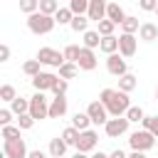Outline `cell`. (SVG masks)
<instances>
[{
	"instance_id": "6da1fadb",
	"label": "cell",
	"mask_w": 158,
	"mask_h": 158,
	"mask_svg": "<svg viewBox=\"0 0 158 158\" xmlns=\"http://www.w3.org/2000/svg\"><path fill=\"white\" fill-rule=\"evenodd\" d=\"M99 101H104V106L109 109L111 116H126L131 101H128V94L121 91V89H104L99 94Z\"/></svg>"
},
{
	"instance_id": "7a4b0ae2",
	"label": "cell",
	"mask_w": 158,
	"mask_h": 158,
	"mask_svg": "<svg viewBox=\"0 0 158 158\" xmlns=\"http://www.w3.org/2000/svg\"><path fill=\"white\" fill-rule=\"evenodd\" d=\"M54 25H57V20H54V15H44V12H32V15H27V30L32 32V35H49L52 30H54Z\"/></svg>"
},
{
	"instance_id": "44dd1931",
	"label": "cell",
	"mask_w": 158,
	"mask_h": 158,
	"mask_svg": "<svg viewBox=\"0 0 158 158\" xmlns=\"http://www.w3.org/2000/svg\"><path fill=\"white\" fill-rule=\"evenodd\" d=\"M72 126H77L79 131H86V128L91 126V116H89L86 111H77V114L72 116Z\"/></svg>"
},
{
	"instance_id": "484cf974",
	"label": "cell",
	"mask_w": 158,
	"mask_h": 158,
	"mask_svg": "<svg viewBox=\"0 0 158 158\" xmlns=\"http://www.w3.org/2000/svg\"><path fill=\"white\" fill-rule=\"evenodd\" d=\"M77 72H79V64H77V62H64V64L59 67V77H62V79H74Z\"/></svg>"
},
{
	"instance_id": "4316f807",
	"label": "cell",
	"mask_w": 158,
	"mask_h": 158,
	"mask_svg": "<svg viewBox=\"0 0 158 158\" xmlns=\"http://www.w3.org/2000/svg\"><path fill=\"white\" fill-rule=\"evenodd\" d=\"M121 30H123V32H128V35H136V32L141 30V25H138V17H133V15H126V20L121 22Z\"/></svg>"
},
{
	"instance_id": "8d00e7d4",
	"label": "cell",
	"mask_w": 158,
	"mask_h": 158,
	"mask_svg": "<svg viewBox=\"0 0 158 158\" xmlns=\"http://www.w3.org/2000/svg\"><path fill=\"white\" fill-rule=\"evenodd\" d=\"M17 126H20L22 131H30V128L35 126V118H32V114H20V116H17Z\"/></svg>"
},
{
	"instance_id": "60d3db41",
	"label": "cell",
	"mask_w": 158,
	"mask_h": 158,
	"mask_svg": "<svg viewBox=\"0 0 158 158\" xmlns=\"http://www.w3.org/2000/svg\"><path fill=\"white\" fill-rule=\"evenodd\" d=\"M138 7H141V10H146V12H156L158 0H138Z\"/></svg>"
},
{
	"instance_id": "816d5d0a",
	"label": "cell",
	"mask_w": 158,
	"mask_h": 158,
	"mask_svg": "<svg viewBox=\"0 0 158 158\" xmlns=\"http://www.w3.org/2000/svg\"><path fill=\"white\" fill-rule=\"evenodd\" d=\"M109 158H111V156H109Z\"/></svg>"
},
{
	"instance_id": "1f68e13d",
	"label": "cell",
	"mask_w": 158,
	"mask_h": 158,
	"mask_svg": "<svg viewBox=\"0 0 158 158\" xmlns=\"http://www.w3.org/2000/svg\"><path fill=\"white\" fill-rule=\"evenodd\" d=\"M0 99L7 101V104H12V99H17L15 86H12V84H2V86H0Z\"/></svg>"
},
{
	"instance_id": "bcb514c9",
	"label": "cell",
	"mask_w": 158,
	"mask_h": 158,
	"mask_svg": "<svg viewBox=\"0 0 158 158\" xmlns=\"http://www.w3.org/2000/svg\"><path fill=\"white\" fill-rule=\"evenodd\" d=\"M128 158H146V151H131Z\"/></svg>"
},
{
	"instance_id": "cb8c5ba5",
	"label": "cell",
	"mask_w": 158,
	"mask_h": 158,
	"mask_svg": "<svg viewBox=\"0 0 158 158\" xmlns=\"http://www.w3.org/2000/svg\"><path fill=\"white\" fill-rule=\"evenodd\" d=\"M10 109H12V114H15V116H20V114H30V99L17 96V99H12Z\"/></svg>"
},
{
	"instance_id": "9c48e42d",
	"label": "cell",
	"mask_w": 158,
	"mask_h": 158,
	"mask_svg": "<svg viewBox=\"0 0 158 158\" xmlns=\"http://www.w3.org/2000/svg\"><path fill=\"white\" fill-rule=\"evenodd\" d=\"M86 114L91 116V123H96V126H104L106 121H109V109L104 106V101H91L89 106H86Z\"/></svg>"
},
{
	"instance_id": "e575fe53",
	"label": "cell",
	"mask_w": 158,
	"mask_h": 158,
	"mask_svg": "<svg viewBox=\"0 0 158 158\" xmlns=\"http://www.w3.org/2000/svg\"><path fill=\"white\" fill-rule=\"evenodd\" d=\"M62 52H64V59H67V62H77V59H79L81 47H79V44H67Z\"/></svg>"
},
{
	"instance_id": "7bdbcfd3",
	"label": "cell",
	"mask_w": 158,
	"mask_h": 158,
	"mask_svg": "<svg viewBox=\"0 0 158 158\" xmlns=\"http://www.w3.org/2000/svg\"><path fill=\"white\" fill-rule=\"evenodd\" d=\"M7 59H10V47L0 44V62H7Z\"/></svg>"
},
{
	"instance_id": "f1b7e54d",
	"label": "cell",
	"mask_w": 158,
	"mask_h": 158,
	"mask_svg": "<svg viewBox=\"0 0 158 158\" xmlns=\"http://www.w3.org/2000/svg\"><path fill=\"white\" fill-rule=\"evenodd\" d=\"M40 67H42V62H40V59H27V62L22 64V72H25L27 77H37V74L42 72Z\"/></svg>"
},
{
	"instance_id": "f35d334b",
	"label": "cell",
	"mask_w": 158,
	"mask_h": 158,
	"mask_svg": "<svg viewBox=\"0 0 158 158\" xmlns=\"http://www.w3.org/2000/svg\"><path fill=\"white\" fill-rule=\"evenodd\" d=\"M20 126H12V123H7V126H2V138H20Z\"/></svg>"
},
{
	"instance_id": "5bb4252c",
	"label": "cell",
	"mask_w": 158,
	"mask_h": 158,
	"mask_svg": "<svg viewBox=\"0 0 158 158\" xmlns=\"http://www.w3.org/2000/svg\"><path fill=\"white\" fill-rule=\"evenodd\" d=\"M106 7H109L106 0H91V2H89V10H86L89 20H91V22H101V20H106Z\"/></svg>"
},
{
	"instance_id": "8992f818",
	"label": "cell",
	"mask_w": 158,
	"mask_h": 158,
	"mask_svg": "<svg viewBox=\"0 0 158 158\" xmlns=\"http://www.w3.org/2000/svg\"><path fill=\"white\" fill-rule=\"evenodd\" d=\"M35 59H40V62H42V64H47V67H57V69L67 62V59H64V52L52 49V47H40Z\"/></svg>"
},
{
	"instance_id": "ab89813d",
	"label": "cell",
	"mask_w": 158,
	"mask_h": 158,
	"mask_svg": "<svg viewBox=\"0 0 158 158\" xmlns=\"http://www.w3.org/2000/svg\"><path fill=\"white\" fill-rule=\"evenodd\" d=\"M52 94H54V96L67 94V79H62V77H59V79L54 81V86H52Z\"/></svg>"
},
{
	"instance_id": "f546056e",
	"label": "cell",
	"mask_w": 158,
	"mask_h": 158,
	"mask_svg": "<svg viewBox=\"0 0 158 158\" xmlns=\"http://www.w3.org/2000/svg\"><path fill=\"white\" fill-rule=\"evenodd\" d=\"M96 30H99V35L101 37H106V35H114V30H116V22L114 20H101V22H96Z\"/></svg>"
},
{
	"instance_id": "30bf717a",
	"label": "cell",
	"mask_w": 158,
	"mask_h": 158,
	"mask_svg": "<svg viewBox=\"0 0 158 158\" xmlns=\"http://www.w3.org/2000/svg\"><path fill=\"white\" fill-rule=\"evenodd\" d=\"M99 143V133L94 128H86L79 133V141H77V151H84V153H91Z\"/></svg>"
},
{
	"instance_id": "4dcf8cb0",
	"label": "cell",
	"mask_w": 158,
	"mask_h": 158,
	"mask_svg": "<svg viewBox=\"0 0 158 158\" xmlns=\"http://www.w3.org/2000/svg\"><path fill=\"white\" fill-rule=\"evenodd\" d=\"M126 116H128V121H131V123H143V118H146V114H143V109H141V106H128Z\"/></svg>"
},
{
	"instance_id": "ffe728a7",
	"label": "cell",
	"mask_w": 158,
	"mask_h": 158,
	"mask_svg": "<svg viewBox=\"0 0 158 158\" xmlns=\"http://www.w3.org/2000/svg\"><path fill=\"white\" fill-rule=\"evenodd\" d=\"M136 86H138V79H136L133 74H128V72H126L123 77H118V89H121V91L131 94V91H133Z\"/></svg>"
},
{
	"instance_id": "836d02e7",
	"label": "cell",
	"mask_w": 158,
	"mask_h": 158,
	"mask_svg": "<svg viewBox=\"0 0 158 158\" xmlns=\"http://www.w3.org/2000/svg\"><path fill=\"white\" fill-rule=\"evenodd\" d=\"M89 2H91V0H69V7H72L74 15H86Z\"/></svg>"
},
{
	"instance_id": "7402d4cb",
	"label": "cell",
	"mask_w": 158,
	"mask_h": 158,
	"mask_svg": "<svg viewBox=\"0 0 158 158\" xmlns=\"http://www.w3.org/2000/svg\"><path fill=\"white\" fill-rule=\"evenodd\" d=\"M89 22H91L89 15H74V20L69 22V27H72L74 32H81V35H84V32L89 30Z\"/></svg>"
},
{
	"instance_id": "ac0fdd59",
	"label": "cell",
	"mask_w": 158,
	"mask_h": 158,
	"mask_svg": "<svg viewBox=\"0 0 158 158\" xmlns=\"http://www.w3.org/2000/svg\"><path fill=\"white\" fill-rule=\"evenodd\" d=\"M106 17L114 20L116 25H121V22L126 20V12H123V7H121L118 2H109V7H106Z\"/></svg>"
},
{
	"instance_id": "d4e9b609",
	"label": "cell",
	"mask_w": 158,
	"mask_h": 158,
	"mask_svg": "<svg viewBox=\"0 0 158 158\" xmlns=\"http://www.w3.org/2000/svg\"><path fill=\"white\" fill-rule=\"evenodd\" d=\"M54 20H57V25H69V22L74 20L72 7H69V5H67V7H59V10L54 12Z\"/></svg>"
},
{
	"instance_id": "d590c367",
	"label": "cell",
	"mask_w": 158,
	"mask_h": 158,
	"mask_svg": "<svg viewBox=\"0 0 158 158\" xmlns=\"http://www.w3.org/2000/svg\"><path fill=\"white\" fill-rule=\"evenodd\" d=\"M20 10L25 15H32V12L40 10V0H20Z\"/></svg>"
},
{
	"instance_id": "f6af8a7d",
	"label": "cell",
	"mask_w": 158,
	"mask_h": 158,
	"mask_svg": "<svg viewBox=\"0 0 158 158\" xmlns=\"http://www.w3.org/2000/svg\"><path fill=\"white\" fill-rule=\"evenodd\" d=\"M109 156H111V158H128V156H126V153H123L121 148H116V151H111Z\"/></svg>"
},
{
	"instance_id": "8fae6325",
	"label": "cell",
	"mask_w": 158,
	"mask_h": 158,
	"mask_svg": "<svg viewBox=\"0 0 158 158\" xmlns=\"http://www.w3.org/2000/svg\"><path fill=\"white\" fill-rule=\"evenodd\" d=\"M136 47H138V37L136 35H128V32H121L118 35V52L128 59L136 54Z\"/></svg>"
},
{
	"instance_id": "603a6c76",
	"label": "cell",
	"mask_w": 158,
	"mask_h": 158,
	"mask_svg": "<svg viewBox=\"0 0 158 158\" xmlns=\"http://www.w3.org/2000/svg\"><path fill=\"white\" fill-rule=\"evenodd\" d=\"M99 44H101V35H99V30H86V32H84V47L96 49Z\"/></svg>"
},
{
	"instance_id": "d6986e66",
	"label": "cell",
	"mask_w": 158,
	"mask_h": 158,
	"mask_svg": "<svg viewBox=\"0 0 158 158\" xmlns=\"http://www.w3.org/2000/svg\"><path fill=\"white\" fill-rule=\"evenodd\" d=\"M99 49H101L104 54H114V52H118V37H116V35H106V37H101Z\"/></svg>"
},
{
	"instance_id": "2e32d148",
	"label": "cell",
	"mask_w": 158,
	"mask_h": 158,
	"mask_svg": "<svg viewBox=\"0 0 158 158\" xmlns=\"http://www.w3.org/2000/svg\"><path fill=\"white\" fill-rule=\"evenodd\" d=\"M138 40H143V42H153V40H158V25H153V22H141Z\"/></svg>"
},
{
	"instance_id": "4fadbf2b",
	"label": "cell",
	"mask_w": 158,
	"mask_h": 158,
	"mask_svg": "<svg viewBox=\"0 0 158 158\" xmlns=\"http://www.w3.org/2000/svg\"><path fill=\"white\" fill-rule=\"evenodd\" d=\"M77 64H79V69H84V72H91V69H96L99 59H96L94 49H89V47H84V44H81V52H79V59H77Z\"/></svg>"
},
{
	"instance_id": "7dc6e473",
	"label": "cell",
	"mask_w": 158,
	"mask_h": 158,
	"mask_svg": "<svg viewBox=\"0 0 158 158\" xmlns=\"http://www.w3.org/2000/svg\"><path fill=\"white\" fill-rule=\"evenodd\" d=\"M74 158H91V156H86L84 151H77V153H74Z\"/></svg>"
},
{
	"instance_id": "9a60e30c",
	"label": "cell",
	"mask_w": 158,
	"mask_h": 158,
	"mask_svg": "<svg viewBox=\"0 0 158 158\" xmlns=\"http://www.w3.org/2000/svg\"><path fill=\"white\" fill-rule=\"evenodd\" d=\"M67 99H64V94L62 96H54V99H49V118H62L64 114H67Z\"/></svg>"
},
{
	"instance_id": "e0dca14e",
	"label": "cell",
	"mask_w": 158,
	"mask_h": 158,
	"mask_svg": "<svg viewBox=\"0 0 158 158\" xmlns=\"http://www.w3.org/2000/svg\"><path fill=\"white\" fill-rule=\"evenodd\" d=\"M67 141L62 138V136H57V138H52L49 141V156L52 158H64V153H67Z\"/></svg>"
},
{
	"instance_id": "74e56055",
	"label": "cell",
	"mask_w": 158,
	"mask_h": 158,
	"mask_svg": "<svg viewBox=\"0 0 158 158\" xmlns=\"http://www.w3.org/2000/svg\"><path fill=\"white\" fill-rule=\"evenodd\" d=\"M143 128H148V131L158 138V116H146V118H143Z\"/></svg>"
},
{
	"instance_id": "d6a6232c",
	"label": "cell",
	"mask_w": 158,
	"mask_h": 158,
	"mask_svg": "<svg viewBox=\"0 0 158 158\" xmlns=\"http://www.w3.org/2000/svg\"><path fill=\"white\" fill-rule=\"evenodd\" d=\"M59 7H62V5H59L57 0H40V12H44V15H54Z\"/></svg>"
},
{
	"instance_id": "277c9868",
	"label": "cell",
	"mask_w": 158,
	"mask_h": 158,
	"mask_svg": "<svg viewBox=\"0 0 158 158\" xmlns=\"http://www.w3.org/2000/svg\"><path fill=\"white\" fill-rule=\"evenodd\" d=\"M30 114L35 121L49 118V99L44 96V91H35V96H30Z\"/></svg>"
},
{
	"instance_id": "7c38bea8",
	"label": "cell",
	"mask_w": 158,
	"mask_h": 158,
	"mask_svg": "<svg viewBox=\"0 0 158 158\" xmlns=\"http://www.w3.org/2000/svg\"><path fill=\"white\" fill-rule=\"evenodd\" d=\"M57 79L59 77H54L52 72H40L37 77H32V86H35V91H52Z\"/></svg>"
},
{
	"instance_id": "5b68a950",
	"label": "cell",
	"mask_w": 158,
	"mask_h": 158,
	"mask_svg": "<svg viewBox=\"0 0 158 158\" xmlns=\"http://www.w3.org/2000/svg\"><path fill=\"white\" fill-rule=\"evenodd\" d=\"M2 156H5V158H27L30 151H27L25 138H5V143H2Z\"/></svg>"
},
{
	"instance_id": "f907efd6",
	"label": "cell",
	"mask_w": 158,
	"mask_h": 158,
	"mask_svg": "<svg viewBox=\"0 0 158 158\" xmlns=\"http://www.w3.org/2000/svg\"><path fill=\"white\" fill-rule=\"evenodd\" d=\"M156 15H158V7H156Z\"/></svg>"
},
{
	"instance_id": "c3c4849f",
	"label": "cell",
	"mask_w": 158,
	"mask_h": 158,
	"mask_svg": "<svg viewBox=\"0 0 158 158\" xmlns=\"http://www.w3.org/2000/svg\"><path fill=\"white\" fill-rule=\"evenodd\" d=\"M156 99H158V86H156Z\"/></svg>"
},
{
	"instance_id": "ee69618b",
	"label": "cell",
	"mask_w": 158,
	"mask_h": 158,
	"mask_svg": "<svg viewBox=\"0 0 158 158\" xmlns=\"http://www.w3.org/2000/svg\"><path fill=\"white\" fill-rule=\"evenodd\" d=\"M27 158H52V156H47L44 151H40V148H37V151H30V156H27Z\"/></svg>"
},
{
	"instance_id": "ba28073f",
	"label": "cell",
	"mask_w": 158,
	"mask_h": 158,
	"mask_svg": "<svg viewBox=\"0 0 158 158\" xmlns=\"http://www.w3.org/2000/svg\"><path fill=\"white\" fill-rule=\"evenodd\" d=\"M106 69H109V74H114V77H123V74L128 72V64H126V57H123L121 52H114V54H106Z\"/></svg>"
},
{
	"instance_id": "681fc988",
	"label": "cell",
	"mask_w": 158,
	"mask_h": 158,
	"mask_svg": "<svg viewBox=\"0 0 158 158\" xmlns=\"http://www.w3.org/2000/svg\"><path fill=\"white\" fill-rule=\"evenodd\" d=\"M156 148H158V141H156Z\"/></svg>"
},
{
	"instance_id": "b9f144b4",
	"label": "cell",
	"mask_w": 158,
	"mask_h": 158,
	"mask_svg": "<svg viewBox=\"0 0 158 158\" xmlns=\"http://www.w3.org/2000/svg\"><path fill=\"white\" fill-rule=\"evenodd\" d=\"M12 121V109H0V126H7Z\"/></svg>"
},
{
	"instance_id": "52a82bcc",
	"label": "cell",
	"mask_w": 158,
	"mask_h": 158,
	"mask_svg": "<svg viewBox=\"0 0 158 158\" xmlns=\"http://www.w3.org/2000/svg\"><path fill=\"white\" fill-rule=\"evenodd\" d=\"M128 116H111L106 123H104V131H106V136L109 138H118V136H123L126 131H128Z\"/></svg>"
},
{
	"instance_id": "83f0119b",
	"label": "cell",
	"mask_w": 158,
	"mask_h": 158,
	"mask_svg": "<svg viewBox=\"0 0 158 158\" xmlns=\"http://www.w3.org/2000/svg\"><path fill=\"white\" fill-rule=\"evenodd\" d=\"M79 133H81V131H79L77 126H67V128L62 131V138L67 141V146H77V141H79Z\"/></svg>"
},
{
	"instance_id": "3957f363",
	"label": "cell",
	"mask_w": 158,
	"mask_h": 158,
	"mask_svg": "<svg viewBox=\"0 0 158 158\" xmlns=\"http://www.w3.org/2000/svg\"><path fill=\"white\" fill-rule=\"evenodd\" d=\"M156 136L148 131V128H141V131H133L131 136H128V146H131V151H151V148H156Z\"/></svg>"
}]
</instances>
